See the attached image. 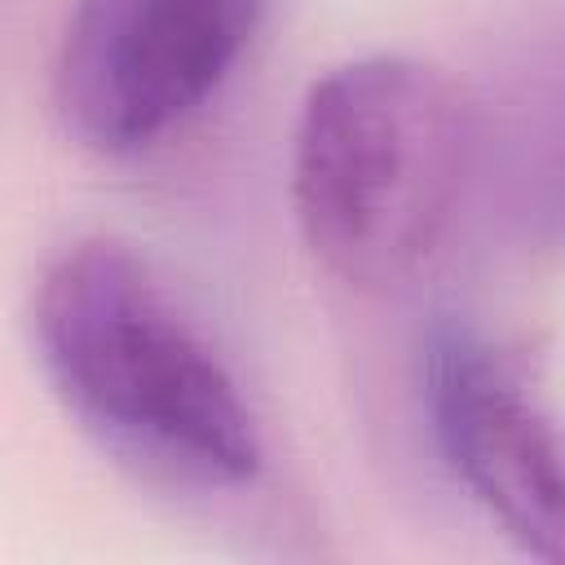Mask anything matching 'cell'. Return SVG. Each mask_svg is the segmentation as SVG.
<instances>
[{
  "label": "cell",
  "mask_w": 565,
  "mask_h": 565,
  "mask_svg": "<svg viewBox=\"0 0 565 565\" xmlns=\"http://www.w3.org/2000/svg\"><path fill=\"white\" fill-rule=\"evenodd\" d=\"M31 349L75 428L128 477L190 499L260 477L265 446L234 371L128 243L93 234L44 265Z\"/></svg>",
  "instance_id": "obj_1"
},
{
  "label": "cell",
  "mask_w": 565,
  "mask_h": 565,
  "mask_svg": "<svg viewBox=\"0 0 565 565\" xmlns=\"http://www.w3.org/2000/svg\"><path fill=\"white\" fill-rule=\"evenodd\" d=\"M419 397L441 463L534 561L556 565L561 446L525 366L463 318H437L419 349Z\"/></svg>",
  "instance_id": "obj_4"
},
{
  "label": "cell",
  "mask_w": 565,
  "mask_h": 565,
  "mask_svg": "<svg viewBox=\"0 0 565 565\" xmlns=\"http://www.w3.org/2000/svg\"><path fill=\"white\" fill-rule=\"evenodd\" d=\"M265 0H75L53 57L62 128L141 154L199 115L243 62Z\"/></svg>",
  "instance_id": "obj_3"
},
{
  "label": "cell",
  "mask_w": 565,
  "mask_h": 565,
  "mask_svg": "<svg viewBox=\"0 0 565 565\" xmlns=\"http://www.w3.org/2000/svg\"><path fill=\"white\" fill-rule=\"evenodd\" d=\"M468 141L463 97L433 62L371 53L331 66L291 141V207L313 260L358 291L406 282L455 216Z\"/></svg>",
  "instance_id": "obj_2"
}]
</instances>
